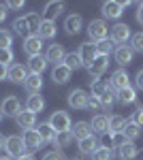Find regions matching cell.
<instances>
[{
	"label": "cell",
	"instance_id": "cell-1",
	"mask_svg": "<svg viewBox=\"0 0 143 160\" xmlns=\"http://www.w3.org/2000/svg\"><path fill=\"white\" fill-rule=\"evenodd\" d=\"M88 34H90V43H100L109 37V28L105 19H92L88 24Z\"/></svg>",
	"mask_w": 143,
	"mask_h": 160
},
{
	"label": "cell",
	"instance_id": "cell-2",
	"mask_svg": "<svg viewBox=\"0 0 143 160\" xmlns=\"http://www.w3.org/2000/svg\"><path fill=\"white\" fill-rule=\"evenodd\" d=\"M49 126L56 130V132H66L71 130V118L66 111H54L51 118H49Z\"/></svg>",
	"mask_w": 143,
	"mask_h": 160
},
{
	"label": "cell",
	"instance_id": "cell-3",
	"mask_svg": "<svg viewBox=\"0 0 143 160\" xmlns=\"http://www.w3.org/2000/svg\"><path fill=\"white\" fill-rule=\"evenodd\" d=\"M109 66V56H103V53H98L94 60H92V64L88 66V71H90V77L94 79V81H98V77L107 71Z\"/></svg>",
	"mask_w": 143,
	"mask_h": 160
},
{
	"label": "cell",
	"instance_id": "cell-4",
	"mask_svg": "<svg viewBox=\"0 0 143 160\" xmlns=\"http://www.w3.org/2000/svg\"><path fill=\"white\" fill-rule=\"evenodd\" d=\"M4 149H7V154H9V156H15V158H22V156H24V152H28L22 137H9V139H7V143H4Z\"/></svg>",
	"mask_w": 143,
	"mask_h": 160
},
{
	"label": "cell",
	"instance_id": "cell-5",
	"mask_svg": "<svg viewBox=\"0 0 143 160\" xmlns=\"http://www.w3.org/2000/svg\"><path fill=\"white\" fill-rule=\"evenodd\" d=\"M0 111H2V115L17 118V115L22 113V102H19V98H17V96H7V98H2Z\"/></svg>",
	"mask_w": 143,
	"mask_h": 160
},
{
	"label": "cell",
	"instance_id": "cell-6",
	"mask_svg": "<svg viewBox=\"0 0 143 160\" xmlns=\"http://www.w3.org/2000/svg\"><path fill=\"white\" fill-rule=\"evenodd\" d=\"M130 2H115V0H109L103 4V15L109 19H118L120 15L124 13V7H128Z\"/></svg>",
	"mask_w": 143,
	"mask_h": 160
},
{
	"label": "cell",
	"instance_id": "cell-7",
	"mask_svg": "<svg viewBox=\"0 0 143 160\" xmlns=\"http://www.w3.org/2000/svg\"><path fill=\"white\" fill-rule=\"evenodd\" d=\"M128 38H130V28L126 24H115L111 28V41L115 45H126Z\"/></svg>",
	"mask_w": 143,
	"mask_h": 160
},
{
	"label": "cell",
	"instance_id": "cell-8",
	"mask_svg": "<svg viewBox=\"0 0 143 160\" xmlns=\"http://www.w3.org/2000/svg\"><path fill=\"white\" fill-rule=\"evenodd\" d=\"M96 56H98V51H96L94 43L88 41V43H81V45H79V58H81V64H84V66H90Z\"/></svg>",
	"mask_w": 143,
	"mask_h": 160
},
{
	"label": "cell",
	"instance_id": "cell-9",
	"mask_svg": "<svg viewBox=\"0 0 143 160\" xmlns=\"http://www.w3.org/2000/svg\"><path fill=\"white\" fill-rule=\"evenodd\" d=\"M64 56H66V51H64V47H62L60 43H54V45H49V47H47V53H45V60L58 66V64H62V62H64Z\"/></svg>",
	"mask_w": 143,
	"mask_h": 160
},
{
	"label": "cell",
	"instance_id": "cell-10",
	"mask_svg": "<svg viewBox=\"0 0 143 160\" xmlns=\"http://www.w3.org/2000/svg\"><path fill=\"white\" fill-rule=\"evenodd\" d=\"M41 47H43V38L38 34H32V37L24 38V51L32 58V56H41Z\"/></svg>",
	"mask_w": 143,
	"mask_h": 160
},
{
	"label": "cell",
	"instance_id": "cell-11",
	"mask_svg": "<svg viewBox=\"0 0 143 160\" xmlns=\"http://www.w3.org/2000/svg\"><path fill=\"white\" fill-rule=\"evenodd\" d=\"M88 98L90 96L85 94L84 90L77 88V90H73L71 94H69V105H71L73 109H85L88 107Z\"/></svg>",
	"mask_w": 143,
	"mask_h": 160
},
{
	"label": "cell",
	"instance_id": "cell-12",
	"mask_svg": "<svg viewBox=\"0 0 143 160\" xmlns=\"http://www.w3.org/2000/svg\"><path fill=\"white\" fill-rule=\"evenodd\" d=\"M111 88L113 90H124V88H130V79H128V73L124 68H118L115 73L111 75Z\"/></svg>",
	"mask_w": 143,
	"mask_h": 160
},
{
	"label": "cell",
	"instance_id": "cell-13",
	"mask_svg": "<svg viewBox=\"0 0 143 160\" xmlns=\"http://www.w3.org/2000/svg\"><path fill=\"white\" fill-rule=\"evenodd\" d=\"M24 88L30 92V94H38L41 88H43V77H41V75L30 73L28 77H26V81H24Z\"/></svg>",
	"mask_w": 143,
	"mask_h": 160
},
{
	"label": "cell",
	"instance_id": "cell-14",
	"mask_svg": "<svg viewBox=\"0 0 143 160\" xmlns=\"http://www.w3.org/2000/svg\"><path fill=\"white\" fill-rule=\"evenodd\" d=\"M115 62L122 64V66H126V64H130L132 62V56H135V51L132 47H126V45H122V47H115Z\"/></svg>",
	"mask_w": 143,
	"mask_h": 160
},
{
	"label": "cell",
	"instance_id": "cell-15",
	"mask_svg": "<svg viewBox=\"0 0 143 160\" xmlns=\"http://www.w3.org/2000/svg\"><path fill=\"white\" fill-rule=\"evenodd\" d=\"M62 11H64V2H58V0L47 2V4H45V9H43V13H45V19H47V22H54V19H56V17H58Z\"/></svg>",
	"mask_w": 143,
	"mask_h": 160
},
{
	"label": "cell",
	"instance_id": "cell-16",
	"mask_svg": "<svg viewBox=\"0 0 143 160\" xmlns=\"http://www.w3.org/2000/svg\"><path fill=\"white\" fill-rule=\"evenodd\" d=\"M81 26H84V19H81V15H69L66 19H64V30L69 32V34H77L79 30H81Z\"/></svg>",
	"mask_w": 143,
	"mask_h": 160
},
{
	"label": "cell",
	"instance_id": "cell-17",
	"mask_svg": "<svg viewBox=\"0 0 143 160\" xmlns=\"http://www.w3.org/2000/svg\"><path fill=\"white\" fill-rule=\"evenodd\" d=\"M22 139H24L26 149H28V152H34V149L38 148L41 143H43V141H41V137H38V132H36V128H32V130H26Z\"/></svg>",
	"mask_w": 143,
	"mask_h": 160
},
{
	"label": "cell",
	"instance_id": "cell-18",
	"mask_svg": "<svg viewBox=\"0 0 143 160\" xmlns=\"http://www.w3.org/2000/svg\"><path fill=\"white\" fill-rule=\"evenodd\" d=\"M15 120H17V124H19V128H24V130H32L34 124H36V115H34V113H30V111H22Z\"/></svg>",
	"mask_w": 143,
	"mask_h": 160
},
{
	"label": "cell",
	"instance_id": "cell-19",
	"mask_svg": "<svg viewBox=\"0 0 143 160\" xmlns=\"http://www.w3.org/2000/svg\"><path fill=\"white\" fill-rule=\"evenodd\" d=\"M28 75H30V73L26 71L22 64H13L11 68H9V79H11L13 83H24Z\"/></svg>",
	"mask_w": 143,
	"mask_h": 160
},
{
	"label": "cell",
	"instance_id": "cell-20",
	"mask_svg": "<svg viewBox=\"0 0 143 160\" xmlns=\"http://www.w3.org/2000/svg\"><path fill=\"white\" fill-rule=\"evenodd\" d=\"M24 19H26V28H28V34L32 37V34H36L38 32V28H41V15L38 13H28V15H24Z\"/></svg>",
	"mask_w": 143,
	"mask_h": 160
},
{
	"label": "cell",
	"instance_id": "cell-21",
	"mask_svg": "<svg viewBox=\"0 0 143 160\" xmlns=\"http://www.w3.org/2000/svg\"><path fill=\"white\" fill-rule=\"evenodd\" d=\"M71 132H73V137H75L77 141H81V139H85V137L92 135V126H90L88 122H77L71 128Z\"/></svg>",
	"mask_w": 143,
	"mask_h": 160
},
{
	"label": "cell",
	"instance_id": "cell-22",
	"mask_svg": "<svg viewBox=\"0 0 143 160\" xmlns=\"http://www.w3.org/2000/svg\"><path fill=\"white\" fill-rule=\"evenodd\" d=\"M43 107H45V100L38 94H30L28 100H26V111H30V113H41Z\"/></svg>",
	"mask_w": 143,
	"mask_h": 160
},
{
	"label": "cell",
	"instance_id": "cell-23",
	"mask_svg": "<svg viewBox=\"0 0 143 160\" xmlns=\"http://www.w3.org/2000/svg\"><path fill=\"white\" fill-rule=\"evenodd\" d=\"M71 73L64 64H58V66H54V71H51V77H54V81L56 83H66L69 79H71Z\"/></svg>",
	"mask_w": 143,
	"mask_h": 160
},
{
	"label": "cell",
	"instance_id": "cell-24",
	"mask_svg": "<svg viewBox=\"0 0 143 160\" xmlns=\"http://www.w3.org/2000/svg\"><path fill=\"white\" fill-rule=\"evenodd\" d=\"M45 66H47V60L43 58V56H32L30 60H28V71L34 75H41L45 71Z\"/></svg>",
	"mask_w": 143,
	"mask_h": 160
},
{
	"label": "cell",
	"instance_id": "cell-25",
	"mask_svg": "<svg viewBox=\"0 0 143 160\" xmlns=\"http://www.w3.org/2000/svg\"><path fill=\"white\" fill-rule=\"evenodd\" d=\"M92 130L105 135L109 130V115H96L94 120H92Z\"/></svg>",
	"mask_w": 143,
	"mask_h": 160
},
{
	"label": "cell",
	"instance_id": "cell-26",
	"mask_svg": "<svg viewBox=\"0 0 143 160\" xmlns=\"http://www.w3.org/2000/svg\"><path fill=\"white\" fill-rule=\"evenodd\" d=\"M36 132H38V137H41V141H43V143H49V141H54V139H56V130L49 126V122L47 124H41V126L36 128Z\"/></svg>",
	"mask_w": 143,
	"mask_h": 160
},
{
	"label": "cell",
	"instance_id": "cell-27",
	"mask_svg": "<svg viewBox=\"0 0 143 160\" xmlns=\"http://www.w3.org/2000/svg\"><path fill=\"white\" fill-rule=\"evenodd\" d=\"M126 124L128 122H126L122 115H111V118H109V132H124Z\"/></svg>",
	"mask_w": 143,
	"mask_h": 160
},
{
	"label": "cell",
	"instance_id": "cell-28",
	"mask_svg": "<svg viewBox=\"0 0 143 160\" xmlns=\"http://www.w3.org/2000/svg\"><path fill=\"white\" fill-rule=\"evenodd\" d=\"M36 34H38L41 38H51L54 34H56V24H54V22H47V19H43Z\"/></svg>",
	"mask_w": 143,
	"mask_h": 160
},
{
	"label": "cell",
	"instance_id": "cell-29",
	"mask_svg": "<svg viewBox=\"0 0 143 160\" xmlns=\"http://www.w3.org/2000/svg\"><path fill=\"white\" fill-rule=\"evenodd\" d=\"M71 141H73L71 130H66V132H56L54 145H56V149H62V148H66V145H71Z\"/></svg>",
	"mask_w": 143,
	"mask_h": 160
},
{
	"label": "cell",
	"instance_id": "cell-30",
	"mask_svg": "<svg viewBox=\"0 0 143 160\" xmlns=\"http://www.w3.org/2000/svg\"><path fill=\"white\" fill-rule=\"evenodd\" d=\"M79 149L84 152V154H94L96 149H98V143H96V139L92 135L85 137V139H81L79 141Z\"/></svg>",
	"mask_w": 143,
	"mask_h": 160
},
{
	"label": "cell",
	"instance_id": "cell-31",
	"mask_svg": "<svg viewBox=\"0 0 143 160\" xmlns=\"http://www.w3.org/2000/svg\"><path fill=\"white\" fill-rule=\"evenodd\" d=\"M135 98H137L135 88H124V90L118 92V100L122 102V105H130V102H135Z\"/></svg>",
	"mask_w": 143,
	"mask_h": 160
},
{
	"label": "cell",
	"instance_id": "cell-32",
	"mask_svg": "<svg viewBox=\"0 0 143 160\" xmlns=\"http://www.w3.org/2000/svg\"><path fill=\"white\" fill-rule=\"evenodd\" d=\"M62 64H64V66H66L69 71H75V68L84 66V64H81V58H79V53H75V51H73V53H66Z\"/></svg>",
	"mask_w": 143,
	"mask_h": 160
},
{
	"label": "cell",
	"instance_id": "cell-33",
	"mask_svg": "<svg viewBox=\"0 0 143 160\" xmlns=\"http://www.w3.org/2000/svg\"><path fill=\"white\" fill-rule=\"evenodd\" d=\"M137 154H139V149H137L135 143H126L124 148H120V156H122V160H132Z\"/></svg>",
	"mask_w": 143,
	"mask_h": 160
},
{
	"label": "cell",
	"instance_id": "cell-34",
	"mask_svg": "<svg viewBox=\"0 0 143 160\" xmlns=\"http://www.w3.org/2000/svg\"><path fill=\"white\" fill-rule=\"evenodd\" d=\"M115 98H118V92H115L113 88H109L107 92H105V94L100 96V105H103L105 109H109V107H111V105L115 102Z\"/></svg>",
	"mask_w": 143,
	"mask_h": 160
},
{
	"label": "cell",
	"instance_id": "cell-35",
	"mask_svg": "<svg viewBox=\"0 0 143 160\" xmlns=\"http://www.w3.org/2000/svg\"><path fill=\"white\" fill-rule=\"evenodd\" d=\"M115 47V43L111 41V38H105V41H100V43H96V51L98 53H103V56H109L111 51Z\"/></svg>",
	"mask_w": 143,
	"mask_h": 160
},
{
	"label": "cell",
	"instance_id": "cell-36",
	"mask_svg": "<svg viewBox=\"0 0 143 160\" xmlns=\"http://www.w3.org/2000/svg\"><path fill=\"white\" fill-rule=\"evenodd\" d=\"M90 83H92V96H96V98H100V96L109 90V83L100 81V79H98V81H90Z\"/></svg>",
	"mask_w": 143,
	"mask_h": 160
},
{
	"label": "cell",
	"instance_id": "cell-37",
	"mask_svg": "<svg viewBox=\"0 0 143 160\" xmlns=\"http://www.w3.org/2000/svg\"><path fill=\"white\" fill-rule=\"evenodd\" d=\"M124 135H126L128 141H135L137 137L141 135V128H139L135 122H128V124H126V128H124Z\"/></svg>",
	"mask_w": 143,
	"mask_h": 160
},
{
	"label": "cell",
	"instance_id": "cell-38",
	"mask_svg": "<svg viewBox=\"0 0 143 160\" xmlns=\"http://www.w3.org/2000/svg\"><path fill=\"white\" fill-rule=\"evenodd\" d=\"M13 45V34L9 30H0V49H11Z\"/></svg>",
	"mask_w": 143,
	"mask_h": 160
},
{
	"label": "cell",
	"instance_id": "cell-39",
	"mask_svg": "<svg viewBox=\"0 0 143 160\" xmlns=\"http://www.w3.org/2000/svg\"><path fill=\"white\" fill-rule=\"evenodd\" d=\"M111 141H113V148H124L126 143H130L128 139H126V135L124 132H111Z\"/></svg>",
	"mask_w": 143,
	"mask_h": 160
},
{
	"label": "cell",
	"instance_id": "cell-40",
	"mask_svg": "<svg viewBox=\"0 0 143 160\" xmlns=\"http://www.w3.org/2000/svg\"><path fill=\"white\" fill-rule=\"evenodd\" d=\"M92 160H113V154H111V149L107 148H98L92 154Z\"/></svg>",
	"mask_w": 143,
	"mask_h": 160
},
{
	"label": "cell",
	"instance_id": "cell-41",
	"mask_svg": "<svg viewBox=\"0 0 143 160\" xmlns=\"http://www.w3.org/2000/svg\"><path fill=\"white\" fill-rule=\"evenodd\" d=\"M130 47H132V51H141L143 53V32H139V34H135L130 38Z\"/></svg>",
	"mask_w": 143,
	"mask_h": 160
},
{
	"label": "cell",
	"instance_id": "cell-42",
	"mask_svg": "<svg viewBox=\"0 0 143 160\" xmlns=\"http://www.w3.org/2000/svg\"><path fill=\"white\" fill-rule=\"evenodd\" d=\"M11 62H13V51L11 49H0V64L7 66V64H11Z\"/></svg>",
	"mask_w": 143,
	"mask_h": 160
},
{
	"label": "cell",
	"instance_id": "cell-43",
	"mask_svg": "<svg viewBox=\"0 0 143 160\" xmlns=\"http://www.w3.org/2000/svg\"><path fill=\"white\" fill-rule=\"evenodd\" d=\"M132 122L137 124L139 128H141V126H143V107H139V109L135 111V115H132Z\"/></svg>",
	"mask_w": 143,
	"mask_h": 160
},
{
	"label": "cell",
	"instance_id": "cell-44",
	"mask_svg": "<svg viewBox=\"0 0 143 160\" xmlns=\"http://www.w3.org/2000/svg\"><path fill=\"white\" fill-rule=\"evenodd\" d=\"M43 160H64V156H62V152H58V149H56V152H47Z\"/></svg>",
	"mask_w": 143,
	"mask_h": 160
},
{
	"label": "cell",
	"instance_id": "cell-45",
	"mask_svg": "<svg viewBox=\"0 0 143 160\" xmlns=\"http://www.w3.org/2000/svg\"><path fill=\"white\" fill-rule=\"evenodd\" d=\"M103 105H100V98H96V96H90L88 98V109H100Z\"/></svg>",
	"mask_w": 143,
	"mask_h": 160
},
{
	"label": "cell",
	"instance_id": "cell-46",
	"mask_svg": "<svg viewBox=\"0 0 143 160\" xmlns=\"http://www.w3.org/2000/svg\"><path fill=\"white\" fill-rule=\"evenodd\" d=\"M7 7H9V9H22V7H24V2H22V0H11Z\"/></svg>",
	"mask_w": 143,
	"mask_h": 160
},
{
	"label": "cell",
	"instance_id": "cell-47",
	"mask_svg": "<svg viewBox=\"0 0 143 160\" xmlns=\"http://www.w3.org/2000/svg\"><path fill=\"white\" fill-rule=\"evenodd\" d=\"M135 81H137V88H139V90H143V71H139V73H137Z\"/></svg>",
	"mask_w": 143,
	"mask_h": 160
},
{
	"label": "cell",
	"instance_id": "cell-48",
	"mask_svg": "<svg viewBox=\"0 0 143 160\" xmlns=\"http://www.w3.org/2000/svg\"><path fill=\"white\" fill-rule=\"evenodd\" d=\"M7 9H9L7 4H0V24H2V22L7 19Z\"/></svg>",
	"mask_w": 143,
	"mask_h": 160
},
{
	"label": "cell",
	"instance_id": "cell-49",
	"mask_svg": "<svg viewBox=\"0 0 143 160\" xmlns=\"http://www.w3.org/2000/svg\"><path fill=\"white\" fill-rule=\"evenodd\" d=\"M137 22H139V24H143V2L137 7Z\"/></svg>",
	"mask_w": 143,
	"mask_h": 160
},
{
	"label": "cell",
	"instance_id": "cell-50",
	"mask_svg": "<svg viewBox=\"0 0 143 160\" xmlns=\"http://www.w3.org/2000/svg\"><path fill=\"white\" fill-rule=\"evenodd\" d=\"M7 77H9V71H7V66H2V64H0V81H2V79H7Z\"/></svg>",
	"mask_w": 143,
	"mask_h": 160
},
{
	"label": "cell",
	"instance_id": "cell-51",
	"mask_svg": "<svg viewBox=\"0 0 143 160\" xmlns=\"http://www.w3.org/2000/svg\"><path fill=\"white\" fill-rule=\"evenodd\" d=\"M4 143H7V139H4V135L0 132V149H4Z\"/></svg>",
	"mask_w": 143,
	"mask_h": 160
},
{
	"label": "cell",
	"instance_id": "cell-52",
	"mask_svg": "<svg viewBox=\"0 0 143 160\" xmlns=\"http://www.w3.org/2000/svg\"><path fill=\"white\" fill-rule=\"evenodd\" d=\"M17 160H34V158H32V156H30V154H24V156H22V158H17Z\"/></svg>",
	"mask_w": 143,
	"mask_h": 160
},
{
	"label": "cell",
	"instance_id": "cell-53",
	"mask_svg": "<svg viewBox=\"0 0 143 160\" xmlns=\"http://www.w3.org/2000/svg\"><path fill=\"white\" fill-rule=\"evenodd\" d=\"M0 120H2V111H0Z\"/></svg>",
	"mask_w": 143,
	"mask_h": 160
},
{
	"label": "cell",
	"instance_id": "cell-54",
	"mask_svg": "<svg viewBox=\"0 0 143 160\" xmlns=\"http://www.w3.org/2000/svg\"><path fill=\"white\" fill-rule=\"evenodd\" d=\"M75 160H84V158H75Z\"/></svg>",
	"mask_w": 143,
	"mask_h": 160
},
{
	"label": "cell",
	"instance_id": "cell-55",
	"mask_svg": "<svg viewBox=\"0 0 143 160\" xmlns=\"http://www.w3.org/2000/svg\"><path fill=\"white\" fill-rule=\"evenodd\" d=\"M0 160H9V158H0Z\"/></svg>",
	"mask_w": 143,
	"mask_h": 160
}]
</instances>
